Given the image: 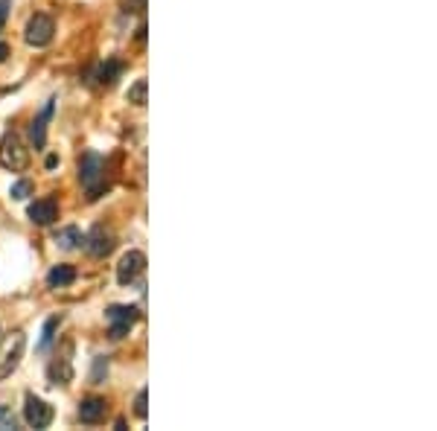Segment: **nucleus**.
Instances as JSON below:
<instances>
[{"instance_id": "obj_1", "label": "nucleus", "mask_w": 437, "mask_h": 431, "mask_svg": "<svg viewBox=\"0 0 437 431\" xmlns=\"http://www.w3.org/2000/svg\"><path fill=\"white\" fill-rule=\"evenodd\" d=\"M79 181H82L85 192H88V201H96L100 195H105L108 181H105V161H102V155L85 152L79 157Z\"/></svg>"}, {"instance_id": "obj_2", "label": "nucleus", "mask_w": 437, "mask_h": 431, "mask_svg": "<svg viewBox=\"0 0 437 431\" xmlns=\"http://www.w3.org/2000/svg\"><path fill=\"white\" fill-rule=\"evenodd\" d=\"M0 166L9 172H23L30 166V152L23 149V143L15 131H6L0 140Z\"/></svg>"}, {"instance_id": "obj_3", "label": "nucleus", "mask_w": 437, "mask_h": 431, "mask_svg": "<svg viewBox=\"0 0 437 431\" xmlns=\"http://www.w3.org/2000/svg\"><path fill=\"white\" fill-rule=\"evenodd\" d=\"M23 347H27V335L23 332H9L0 341V379H6L18 371V364L23 359Z\"/></svg>"}, {"instance_id": "obj_4", "label": "nucleus", "mask_w": 437, "mask_h": 431, "mask_svg": "<svg viewBox=\"0 0 437 431\" xmlns=\"http://www.w3.org/2000/svg\"><path fill=\"white\" fill-rule=\"evenodd\" d=\"M47 379H50V385H70L73 379V341L65 338L62 347L56 350L53 362L47 364Z\"/></svg>"}, {"instance_id": "obj_5", "label": "nucleus", "mask_w": 437, "mask_h": 431, "mask_svg": "<svg viewBox=\"0 0 437 431\" xmlns=\"http://www.w3.org/2000/svg\"><path fill=\"white\" fill-rule=\"evenodd\" d=\"M105 318H108V324H111V338L120 341V338H126L128 329L140 321V312H137V306H108Z\"/></svg>"}, {"instance_id": "obj_6", "label": "nucleus", "mask_w": 437, "mask_h": 431, "mask_svg": "<svg viewBox=\"0 0 437 431\" xmlns=\"http://www.w3.org/2000/svg\"><path fill=\"white\" fill-rule=\"evenodd\" d=\"M53 32H56L53 18L44 15V12H38V15H32L27 21V27H23V38H27L30 47H47L53 41Z\"/></svg>"}, {"instance_id": "obj_7", "label": "nucleus", "mask_w": 437, "mask_h": 431, "mask_svg": "<svg viewBox=\"0 0 437 431\" xmlns=\"http://www.w3.org/2000/svg\"><path fill=\"white\" fill-rule=\"evenodd\" d=\"M82 245L88 248L91 256H96V260H105V256L117 248V236H114L111 228L96 225L91 233H85V242H82Z\"/></svg>"}, {"instance_id": "obj_8", "label": "nucleus", "mask_w": 437, "mask_h": 431, "mask_svg": "<svg viewBox=\"0 0 437 431\" xmlns=\"http://www.w3.org/2000/svg\"><path fill=\"white\" fill-rule=\"evenodd\" d=\"M23 420H27L30 428H47L53 423V405L38 399L35 393H27V399H23Z\"/></svg>"}, {"instance_id": "obj_9", "label": "nucleus", "mask_w": 437, "mask_h": 431, "mask_svg": "<svg viewBox=\"0 0 437 431\" xmlns=\"http://www.w3.org/2000/svg\"><path fill=\"white\" fill-rule=\"evenodd\" d=\"M146 271V254L143 251H128L123 254V260H120L117 265V280H120V286H131L140 274Z\"/></svg>"}, {"instance_id": "obj_10", "label": "nucleus", "mask_w": 437, "mask_h": 431, "mask_svg": "<svg viewBox=\"0 0 437 431\" xmlns=\"http://www.w3.org/2000/svg\"><path fill=\"white\" fill-rule=\"evenodd\" d=\"M27 216H30V221H35V225L47 228L58 219V204H56V199H38V201H32L27 207Z\"/></svg>"}, {"instance_id": "obj_11", "label": "nucleus", "mask_w": 437, "mask_h": 431, "mask_svg": "<svg viewBox=\"0 0 437 431\" xmlns=\"http://www.w3.org/2000/svg\"><path fill=\"white\" fill-rule=\"evenodd\" d=\"M53 108H56V100H47L41 114L35 117L32 126H30V140H32L35 149H44L47 146V122H50V117H53Z\"/></svg>"}, {"instance_id": "obj_12", "label": "nucleus", "mask_w": 437, "mask_h": 431, "mask_svg": "<svg viewBox=\"0 0 437 431\" xmlns=\"http://www.w3.org/2000/svg\"><path fill=\"white\" fill-rule=\"evenodd\" d=\"M105 411H108V405H105V399H100V397H88V399L79 402V420L88 423V426L100 423L102 417H105Z\"/></svg>"}, {"instance_id": "obj_13", "label": "nucleus", "mask_w": 437, "mask_h": 431, "mask_svg": "<svg viewBox=\"0 0 437 431\" xmlns=\"http://www.w3.org/2000/svg\"><path fill=\"white\" fill-rule=\"evenodd\" d=\"M123 61H117V58H111V61H105V65H100V70H96V85H100V88H114L117 85V79L123 76Z\"/></svg>"}, {"instance_id": "obj_14", "label": "nucleus", "mask_w": 437, "mask_h": 431, "mask_svg": "<svg viewBox=\"0 0 437 431\" xmlns=\"http://www.w3.org/2000/svg\"><path fill=\"white\" fill-rule=\"evenodd\" d=\"M70 283H76V268L62 263V265H53L50 274H47V286L50 289H65Z\"/></svg>"}, {"instance_id": "obj_15", "label": "nucleus", "mask_w": 437, "mask_h": 431, "mask_svg": "<svg viewBox=\"0 0 437 431\" xmlns=\"http://www.w3.org/2000/svg\"><path fill=\"white\" fill-rule=\"evenodd\" d=\"M53 242H56L62 251H76V248H82L85 233H82L79 228H62V230H56Z\"/></svg>"}, {"instance_id": "obj_16", "label": "nucleus", "mask_w": 437, "mask_h": 431, "mask_svg": "<svg viewBox=\"0 0 437 431\" xmlns=\"http://www.w3.org/2000/svg\"><path fill=\"white\" fill-rule=\"evenodd\" d=\"M146 93H149V82H146V79H137V82L128 88V102L143 108L146 102H149V100H146Z\"/></svg>"}, {"instance_id": "obj_17", "label": "nucleus", "mask_w": 437, "mask_h": 431, "mask_svg": "<svg viewBox=\"0 0 437 431\" xmlns=\"http://www.w3.org/2000/svg\"><path fill=\"white\" fill-rule=\"evenodd\" d=\"M58 324H62V315H53V318H47V324H44V335H41V344H38V350H47V347H50V344H53Z\"/></svg>"}, {"instance_id": "obj_18", "label": "nucleus", "mask_w": 437, "mask_h": 431, "mask_svg": "<svg viewBox=\"0 0 437 431\" xmlns=\"http://www.w3.org/2000/svg\"><path fill=\"white\" fill-rule=\"evenodd\" d=\"M9 195H12L15 201H27L30 195H32V181H27V178L15 181V184H12V190H9Z\"/></svg>"}, {"instance_id": "obj_19", "label": "nucleus", "mask_w": 437, "mask_h": 431, "mask_svg": "<svg viewBox=\"0 0 437 431\" xmlns=\"http://www.w3.org/2000/svg\"><path fill=\"white\" fill-rule=\"evenodd\" d=\"M108 376V362L102 359V355H96L93 359V373H91V382L93 385H102V379Z\"/></svg>"}, {"instance_id": "obj_20", "label": "nucleus", "mask_w": 437, "mask_h": 431, "mask_svg": "<svg viewBox=\"0 0 437 431\" xmlns=\"http://www.w3.org/2000/svg\"><path fill=\"white\" fill-rule=\"evenodd\" d=\"M120 9H123V15H143V12H146V0H123Z\"/></svg>"}, {"instance_id": "obj_21", "label": "nucleus", "mask_w": 437, "mask_h": 431, "mask_svg": "<svg viewBox=\"0 0 437 431\" xmlns=\"http://www.w3.org/2000/svg\"><path fill=\"white\" fill-rule=\"evenodd\" d=\"M0 428H18V420L15 414H12L6 405H0Z\"/></svg>"}, {"instance_id": "obj_22", "label": "nucleus", "mask_w": 437, "mask_h": 431, "mask_svg": "<svg viewBox=\"0 0 437 431\" xmlns=\"http://www.w3.org/2000/svg\"><path fill=\"white\" fill-rule=\"evenodd\" d=\"M146 399H149V393H146V390H140L137 399H135V414L140 417V420H146V414H149V408H146Z\"/></svg>"}, {"instance_id": "obj_23", "label": "nucleus", "mask_w": 437, "mask_h": 431, "mask_svg": "<svg viewBox=\"0 0 437 431\" xmlns=\"http://www.w3.org/2000/svg\"><path fill=\"white\" fill-rule=\"evenodd\" d=\"M9 6H12V0H0V32H3V27H6V18H9Z\"/></svg>"}, {"instance_id": "obj_24", "label": "nucleus", "mask_w": 437, "mask_h": 431, "mask_svg": "<svg viewBox=\"0 0 437 431\" xmlns=\"http://www.w3.org/2000/svg\"><path fill=\"white\" fill-rule=\"evenodd\" d=\"M44 166H47V169H56V166H58V157H56V155H47Z\"/></svg>"}, {"instance_id": "obj_25", "label": "nucleus", "mask_w": 437, "mask_h": 431, "mask_svg": "<svg viewBox=\"0 0 437 431\" xmlns=\"http://www.w3.org/2000/svg\"><path fill=\"white\" fill-rule=\"evenodd\" d=\"M6 58H9V44H3V41H0V65H3Z\"/></svg>"}, {"instance_id": "obj_26", "label": "nucleus", "mask_w": 437, "mask_h": 431, "mask_svg": "<svg viewBox=\"0 0 437 431\" xmlns=\"http://www.w3.org/2000/svg\"><path fill=\"white\" fill-rule=\"evenodd\" d=\"M146 38V23H140V27H137V41H143Z\"/></svg>"}]
</instances>
